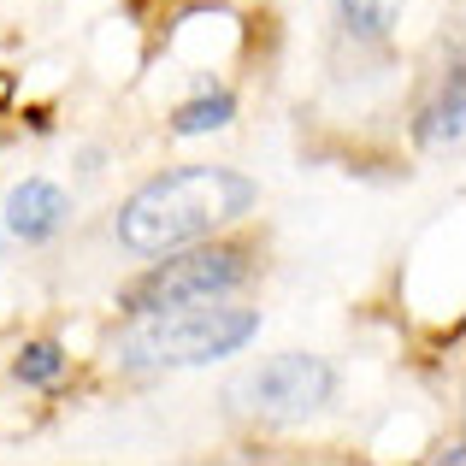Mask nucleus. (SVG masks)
I'll use <instances>...</instances> for the list:
<instances>
[{
  "label": "nucleus",
  "mask_w": 466,
  "mask_h": 466,
  "mask_svg": "<svg viewBox=\"0 0 466 466\" xmlns=\"http://www.w3.org/2000/svg\"><path fill=\"white\" fill-rule=\"evenodd\" d=\"M248 284V254L230 248V242H183L166 248V260L148 266L137 284L125 289L130 313H159V308H189V301H225L230 289Z\"/></svg>",
  "instance_id": "nucleus-3"
},
{
  "label": "nucleus",
  "mask_w": 466,
  "mask_h": 466,
  "mask_svg": "<svg viewBox=\"0 0 466 466\" xmlns=\"http://www.w3.org/2000/svg\"><path fill=\"white\" fill-rule=\"evenodd\" d=\"M260 337L254 308H218V301H189V308L137 313V325L118 330L113 354L130 372H183V366H213L242 354Z\"/></svg>",
  "instance_id": "nucleus-2"
},
{
  "label": "nucleus",
  "mask_w": 466,
  "mask_h": 466,
  "mask_svg": "<svg viewBox=\"0 0 466 466\" xmlns=\"http://www.w3.org/2000/svg\"><path fill=\"white\" fill-rule=\"evenodd\" d=\"M330 390H337V372H330V360H319V354H272V360L260 366V372L248 378V396L254 408L278 413V420H301V413L325 408Z\"/></svg>",
  "instance_id": "nucleus-4"
},
{
  "label": "nucleus",
  "mask_w": 466,
  "mask_h": 466,
  "mask_svg": "<svg viewBox=\"0 0 466 466\" xmlns=\"http://www.w3.org/2000/svg\"><path fill=\"white\" fill-rule=\"evenodd\" d=\"M230 118H237V101H230V95H201V101L171 113V137H207V130H225Z\"/></svg>",
  "instance_id": "nucleus-8"
},
{
  "label": "nucleus",
  "mask_w": 466,
  "mask_h": 466,
  "mask_svg": "<svg viewBox=\"0 0 466 466\" xmlns=\"http://www.w3.org/2000/svg\"><path fill=\"white\" fill-rule=\"evenodd\" d=\"M66 218H71V195L47 177H24L18 189L6 195V207H0V225L18 242H47Z\"/></svg>",
  "instance_id": "nucleus-5"
},
{
  "label": "nucleus",
  "mask_w": 466,
  "mask_h": 466,
  "mask_svg": "<svg viewBox=\"0 0 466 466\" xmlns=\"http://www.w3.org/2000/svg\"><path fill=\"white\" fill-rule=\"evenodd\" d=\"M420 137L431 142V148H455V142H461V66H449V77H443V89H437V101L425 106Z\"/></svg>",
  "instance_id": "nucleus-6"
},
{
  "label": "nucleus",
  "mask_w": 466,
  "mask_h": 466,
  "mask_svg": "<svg viewBox=\"0 0 466 466\" xmlns=\"http://www.w3.org/2000/svg\"><path fill=\"white\" fill-rule=\"evenodd\" d=\"M260 189L254 177L230 166H177L166 177H148L125 207H118V242L130 254H166L183 242H207L225 225L254 213Z\"/></svg>",
  "instance_id": "nucleus-1"
},
{
  "label": "nucleus",
  "mask_w": 466,
  "mask_h": 466,
  "mask_svg": "<svg viewBox=\"0 0 466 466\" xmlns=\"http://www.w3.org/2000/svg\"><path fill=\"white\" fill-rule=\"evenodd\" d=\"M337 18H342V30L360 35V42H384L401 24V0H337Z\"/></svg>",
  "instance_id": "nucleus-7"
},
{
  "label": "nucleus",
  "mask_w": 466,
  "mask_h": 466,
  "mask_svg": "<svg viewBox=\"0 0 466 466\" xmlns=\"http://www.w3.org/2000/svg\"><path fill=\"white\" fill-rule=\"evenodd\" d=\"M12 378L30 390H47L66 378V354H59V342H24L18 360H12Z\"/></svg>",
  "instance_id": "nucleus-9"
}]
</instances>
